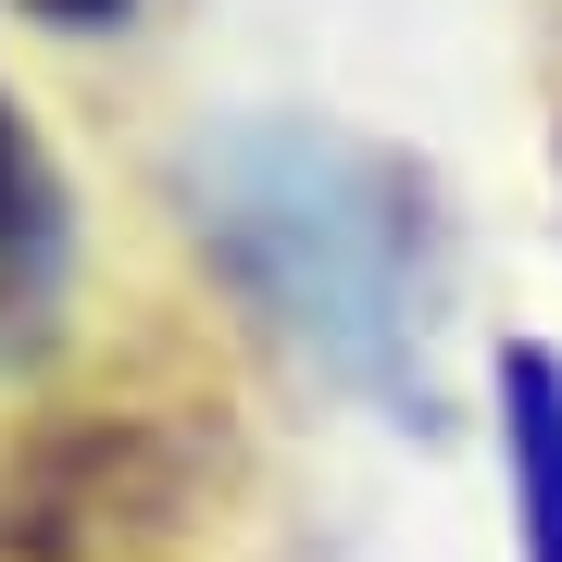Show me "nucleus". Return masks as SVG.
Instances as JSON below:
<instances>
[{"label": "nucleus", "instance_id": "nucleus-1", "mask_svg": "<svg viewBox=\"0 0 562 562\" xmlns=\"http://www.w3.org/2000/svg\"><path fill=\"white\" fill-rule=\"evenodd\" d=\"M176 225L276 350L387 425H438L462 238L413 150L325 113H225L176 150Z\"/></svg>", "mask_w": 562, "mask_h": 562}, {"label": "nucleus", "instance_id": "nucleus-2", "mask_svg": "<svg viewBox=\"0 0 562 562\" xmlns=\"http://www.w3.org/2000/svg\"><path fill=\"white\" fill-rule=\"evenodd\" d=\"M188 525V450L138 413H50L0 438V562H138Z\"/></svg>", "mask_w": 562, "mask_h": 562}, {"label": "nucleus", "instance_id": "nucleus-3", "mask_svg": "<svg viewBox=\"0 0 562 562\" xmlns=\"http://www.w3.org/2000/svg\"><path fill=\"white\" fill-rule=\"evenodd\" d=\"M76 325V176L0 88V375H38Z\"/></svg>", "mask_w": 562, "mask_h": 562}, {"label": "nucleus", "instance_id": "nucleus-4", "mask_svg": "<svg viewBox=\"0 0 562 562\" xmlns=\"http://www.w3.org/2000/svg\"><path fill=\"white\" fill-rule=\"evenodd\" d=\"M501 387V475H513V550L525 562H562V350L550 338H513L487 362Z\"/></svg>", "mask_w": 562, "mask_h": 562}, {"label": "nucleus", "instance_id": "nucleus-5", "mask_svg": "<svg viewBox=\"0 0 562 562\" xmlns=\"http://www.w3.org/2000/svg\"><path fill=\"white\" fill-rule=\"evenodd\" d=\"M25 25H50V38H101V25H125L138 0H13Z\"/></svg>", "mask_w": 562, "mask_h": 562}]
</instances>
